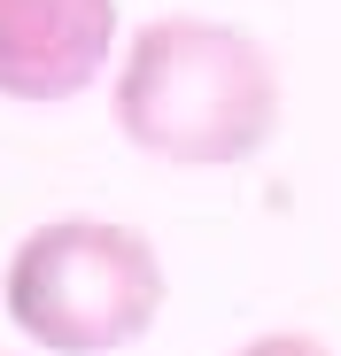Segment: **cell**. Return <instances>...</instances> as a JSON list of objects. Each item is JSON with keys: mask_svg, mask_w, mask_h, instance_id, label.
I'll use <instances>...</instances> for the list:
<instances>
[{"mask_svg": "<svg viewBox=\"0 0 341 356\" xmlns=\"http://www.w3.org/2000/svg\"><path fill=\"white\" fill-rule=\"evenodd\" d=\"M279 63L225 16H155L117 63V132L170 170L256 163L279 132Z\"/></svg>", "mask_w": 341, "mask_h": 356, "instance_id": "6da1fadb", "label": "cell"}, {"mask_svg": "<svg viewBox=\"0 0 341 356\" xmlns=\"http://www.w3.org/2000/svg\"><path fill=\"white\" fill-rule=\"evenodd\" d=\"M163 256L140 225L70 209L39 232H24L8 279H0V302L8 325L47 348V356H117L132 348L155 318H163Z\"/></svg>", "mask_w": 341, "mask_h": 356, "instance_id": "7a4b0ae2", "label": "cell"}, {"mask_svg": "<svg viewBox=\"0 0 341 356\" xmlns=\"http://www.w3.org/2000/svg\"><path fill=\"white\" fill-rule=\"evenodd\" d=\"M117 54V0H0V101H70Z\"/></svg>", "mask_w": 341, "mask_h": 356, "instance_id": "3957f363", "label": "cell"}, {"mask_svg": "<svg viewBox=\"0 0 341 356\" xmlns=\"http://www.w3.org/2000/svg\"><path fill=\"white\" fill-rule=\"evenodd\" d=\"M233 356H333L318 333H295V325H279V333H256V341H241Z\"/></svg>", "mask_w": 341, "mask_h": 356, "instance_id": "277c9868", "label": "cell"}]
</instances>
